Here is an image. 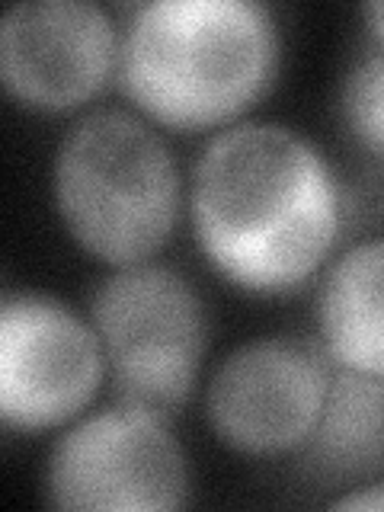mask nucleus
<instances>
[{
	"label": "nucleus",
	"instance_id": "nucleus-12",
	"mask_svg": "<svg viewBox=\"0 0 384 512\" xmlns=\"http://www.w3.org/2000/svg\"><path fill=\"white\" fill-rule=\"evenodd\" d=\"M362 16H365L368 32H372L375 42H378V48L384 52V0H378V4H365V7H362Z\"/></svg>",
	"mask_w": 384,
	"mask_h": 512
},
{
	"label": "nucleus",
	"instance_id": "nucleus-2",
	"mask_svg": "<svg viewBox=\"0 0 384 512\" xmlns=\"http://www.w3.org/2000/svg\"><path fill=\"white\" fill-rule=\"evenodd\" d=\"M282 61L279 23L253 0H154L122 26L119 90L180 135L231 128L260 106Z\"/></svg>",
	"mask_w": 384,
	"mask_h": 512
},
{
	"label": "nucleus",
	"instance_id": "nucleus-8",
	"mask_svg": "<svg viewBox=\"0 0 384 512\" xmlns=\"http://www.w3.org/2000/svg\"><path fill=\"white\" fill-rule=\"evenodd\" d=\"M122 26L90 0H29L0 23V80L29 112L64 116L119 77Z\"/></svg>",
	"mask_w": 384,
	"mask_h": 512
},
{
	"label": "nucleus",
	"instance_id": "nucleus-6",
	"mask_svg": "<svg viewBox=\"0 0 384 512\" xmlns=\"http://www.w3.org/2000/svg\"><path fill=\"white\" fill-rule=\"evenodd\" d=\"M333 372L317 336H256L208 375L205 423L234 455H298L327 407Z\"/></svg>",
	"mask_w": 384,
	"mask_h": 512
},
{
	"label": "nucleus",
	"instance_id": "nucleus-9",
	"mask_svg": "<svg viewBox=\"0 0 384 512\" xmlns=\"http://www.w3.org/2000/svg\"><path fill=\"white\" fill-rule=\"evenodd\" d=\"M317 340L340 368L384 375V237L359 240L327 266Z\"/></svg>",
	"mask_w": 384,
	"mask_h": 512
},
{
	"label": "nucleus",
	"instance_id": "nucleus-5",
	"mask_svg": "<svg viewBox=\"0 0 384 512\" xmlns=\"http://www.w3.org/2000/svg\"><path fill=\"white\" fill-rule=\"evenodd\" d=\"M42 490L48 506L71 512H167L189 503L192 474L170 420L112 404L61 432Z\"/></svg>",
	"mask_w": 384,
	"mask_h": 512
},
{
	"label": "nucleus",
	"instance_id": "nucleus-11",
	"mask_svg": "<svg viewBox=\"0 0 384 512\" xmlns=\"http://www.w3.org/2000/svg\"><path fill=\"white\" fill-rule=\"evenodd\" d=\"M340 119L349 138L384 164V52L362 55L340 84Z\"/></svg>",
	"mask_w": 384,
	"mask_h": 512
},
{
	"label": "nucleus",
	"instance_id": "nucleus-7",
	"mask_svg": "<svg viewBox=\"0 0 384 512\" xmlns=\"http://www.w3.org/2000/svg\"><path fill=\"white\" fill-rule=\"evenodd\" d=\"M106 356L90 317L45 292H7L0 304V420L10 432L68 426L100 394Z\"/></svg>",
	"mask_w": 384,
	"mask_h": 512
},
{
	"label": "nucleus",
	"instance_id": "nucleus-4",
	"mask_svg": "<svg viewBox=\"0 0 384 512\" xmlns=\"http://www.w3.org/2000/svg\"><path fill=\"white\" fill-rule=\"evenodd\" d=\"M116 404L173 420L186 410L208 352V308L180 269L138 263L112 269L90 295Z\"/></svg>",
	"mask_w": 384,
	"mask_h": 512
},
{
	"label": "nucleus",
	"instance_id": "nucleus-10",
	"mask_svg": "<svg viewBox=\"0 0 384 512\" xmlns=\"http://www.w3.org/2000/svg\"><path fill=\"white\" fill-rule=\"evenodd\" d=\"M298 461L320 484H356L384 474V375L336 365L327 407Z\"/></svg>",
	"mask_w": 384,
	"mask_h": 512
},
{
	"label": "nucleus",
	"instance_id": "nucleus-3",
	"mask_svg": "<svg viewBox=\"0 0 384 512\" xmlns=\"http://www.w3.org/2000/svg\"><path fill=\"white\" fill-rule=\"evenodd\" d=\"M52 196L74 244L122 269L170 244L183 215V176L154 122L135 109H90L58 141Z\"/></svg>",
	"mask_w": 384,
	"mask_h": 512
},
{
	"label": "nucleus",
	"instance_id": "nucleus-1",
	"mask_svg": "<svg viewBox=\"0 0 384 512\" xmlns=\"http://www.w3.org/2000/svg\"><path fill=\"white\" fill-rule=\"evenodd\" d=\"M196 247L231 288L256 298L308 285L343 237V189L324 151L282 122H237L189 176Z\"/></svg>",
	"mask_w": 384,
	"mask_h": 512
}]
</instances>
